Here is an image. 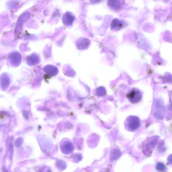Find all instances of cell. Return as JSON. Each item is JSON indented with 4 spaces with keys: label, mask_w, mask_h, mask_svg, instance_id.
I'll return each instance as SVG.
<instances>
[{
    "label": "cell",
    "mask_w": 172,
    "mask_h": 172,
    "mask_svg": "<svg viewBox=\"0 0 172 172\" xmlns=\"http://www.w3.org/2000/svg\"><path fill=\"white\" fill-rule=\"evenodd\" d=\"M125 129L128 131L135 132L137 131L140 126V118L135 116H129L126 119L125 122Z\"/></svg>",
    "instance_id": "obj_1"
},
{
    "label": "cell",
    "mask_w": 172,
    "mask_h": 172,
    "mask_svg": "<svg viewBox=\"0 0 172 172\" xmlns=\"http://www.w3.org/2000/svg\"><path fill=\"white\" fill-rule=\"evenodd\" d=\"M126 97L130 103L133 104H136L142 101L143 94L142 91L138 88L134 87L128 92Z\"/></svg>",
    "instance_id": "obj_2"
},
{
    "label": "cell",
    "mask_w": 172,
    "mask_h": 172,
    "mask_svg": "<svg viewBox=\"0 0 172 172\" xmlns=\"http://www.w3.org/2000/svg\"><path fill=\"white\" fill-rule=\"evenodd\" d=\"M124 25V22L118 19H114L111 22V28L112 30L116 31L121 29Z\"/></svg>",
    "instance_id": "obj_3"
},
{
    "label": "cell",
    "mask_w": 172,
    "mask_h": 172,
    "mask_svg": "<svg viewBox=\"0 0 172 172\" xmlns=\"http://www.w3.org/2000/svg\"><path fill=\"white\" fill-rule=\"evenodd\" d=\"M90 41L89 39L86 38H82L79 40L78 43H79L78 45L79 49L80 50H85L87 49L90 46Z\"/></svg>",
    "instance_id": "obj_4"
}]
</instances>
